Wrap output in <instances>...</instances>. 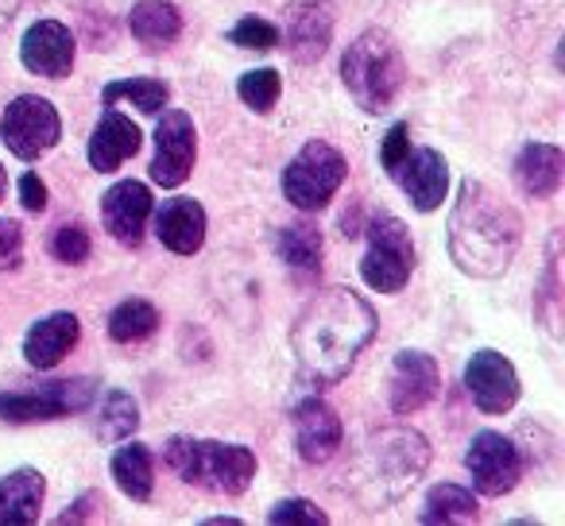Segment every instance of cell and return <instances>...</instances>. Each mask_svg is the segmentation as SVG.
I'll return each instance as SVG.
<instances>
[{
	"label": "cell",
	"instance_id": "obj_1",
	"mask_svg": "<svg viewBox=\"0 0 565 526\" xmlns=\"http://www.w3.org/2000/svg\"><path fill=\"white\" fill-rule=\"evenodd\" d=\"M376 310L349 287H326L302 307L291 330V353L302 376L315 384H338L353 361L376 337Z\"/></svg>",
	"mask_w": 565,
	"mask_h": 526
},
{
	"label": "cell",
	"instance_id": "obj_2",
	"mask_svg": "<svg viewBox=\"0 0 565 526\" xmlns=\"http://www.w3.org/2000/svg\"><path fill=\"white\" fill-rule=\"evenodd\" d=\"M449 256L472 279H495L523 244V217L488 182L465 179L449 210Z\"/></svg>",
	"mask_w": 565,
	"mask_h": 526
},
{
	"label": "cell",
	"instance_id": "obj_3",
	"mask_svg": "<svg viewBox=\"0 0 565 526\" xmlns=\"http://www.w3.org/2000/svg\"><path fill=\"white\" fill-rule=\"evenodd\" d=\"M426 464H430V446L418 430H403V426L380 430L356 464V495L369 511H384L418 484Z\"/></svg>",
	"mask_w": 565,
	"mask_h": 526
},
{
	"label": "cell",
	"instance_id": "obj_4",
	"mask_svg": "<svg viewBox=\"0 0 565 526\" xmlns=\"http://www.w3.org/2000/svg\"><path fill=\"white\" fill-rule=\"evenodd\" d=\"M341 82L364 112H387L407 82V63L392 35L372 28L349 43L345 58H341Z\"/></svg>",
	"mask_w": 565,
	"mask_h": 526
},
{
	"label": "cell",
	"instance_id": "obj_5",
	"mask_svg": "<svg viewBox=\"0 0 565 526\" xmlns=\"http://www.w3.org/2000/svg\"><path fill=\"white\" fill-rule=\"evenodd\" d=\"M163 461L186 484L217 495L248 492L252 476H256V453L248 446H228V441L171 438L163 449Z\"/></svg>",
	"mask_w": 565,
	"mask_h": 526
},
{
	"label": "cell",
	"instance_id": "obj_6",
	"mask_svg": "<svg viewBox=\"0 0 565 526\" xmlns=\"http://www.w3.org/2000/svg\"><path fill=\"white\" fill-rule=\"evenodd\" d=\"M349 167L333 143L326 140H310L299 148V155L287 163L282 171V197L302 213H318L330 205V197L341 190Z\"/></svg>",
	"mask_w": 565,
	"mask_h": 526
},
{
	"label": "cell",
	"instance_id": "obj_7",
	"mask_svg": "<svg viewBox=\"0 0 565 526\" xmlns=\"http://www.w3.org/2000/svg\"><path fill=\"white\" fill-rule=\"evenodd\" d=\"M415 271V240L407 225L392 213L369 221V251L361 259V279L380 294H399Z\"/></svg>",
	"mask_w": 565,
	"mask_h": 526
},
{
	"label": "cell",
	"instance_id": "obj_8",
	"mask_svg": "<svg viewBox=\"0 0 565 526\" xmlns=\"http://www.w3.org/2000/svg\"><path fill=\"white\" fill-rule=\"evenodd\" d=\"M58 136H63V120H58V109L47 97L24 94L17 101H9V109L0 117V140L24 163H35L40 155H47L58 143Z\"/></svg>",
	"mask_w": 565,
	"mask_h": 526
},
{
	"label": "cell",
	"instance_id": "obj_9",
	"mask_svg": "<svg viewBox=\"0 0 565 526\" xmlns=\"http://www.w3.org/2000/svg\"><path fill=\"white\" fill-rule=\"evenodd\" d=\"M94 402V379H51V384L28 387V391L0 395V418L4 422H55V418L78 415Z\"/></svg>",
	"mask_w": 565,
	"mask_h": 526
},
{
	"label": "cell",
	"instance_id": "obj_10",
	"mask_svg": "<svg viewBox=\"0 0 565 526\" xmlns=\"http://www.w3.org/2000/svg\"><path fill=\"white\" fill-rule=\"evenodd\" d=\"M198 159V128L190 112L163 109L156 125V159H151V182L163 190H179L190 179Z\"/></svg>",
	"mask_w": 565,
	"mask_h": 526
},
{
	"label": "cell",
	"instance_id": "obj_11",
	"mask_svg": "<svg viewBox=\"0 0 565 526\" xmlns=\"http://www.w3.org/2000/svg\"><path fill=\"white\" fill-rule=\"evenodd\" d=\"M465 469L472 476V487L480 495H508L511 487L523 476V457H519L515 441L503 438L495 430H480L472 433L469 453H465Z\"/></svg>",
	"mask_w": 565,
	"mask_h": 526
},
{
	"label": "cell",
	"instance_id": "obj_12",
	"mask_svg": "<svg viewBox=\"0 0 565 526\" xmlns=\"http://www.w3.org/2000/svg\"><path fill=\"white\" fill-rule=\"evenodd\" d=\"M465 387H469L480 415H508L519 402V372L495 348L472 353V361L465 364Z\"/></svg>",
	"mask_w": 565,
	"mask_h": 526
},
{
	"label": "cell",
	"instance_id": "obj_13",
	"mask_svg": "<svg viewBox=\"0 0 565 526\" xmlns=\"http://www.w3.org/2000/svg\"><path fill=\"white\" fill-rule=\"evenodd\" d=\"M282 40L295 63H318L333 40V0H291L282 9Z\"/></svg>",
	"mask_w": 565,
	"mask_h": 526
},
{
	"label": "cell",
	"instance_id": "obj_14",
	"mask_svg": "<svg viewBox=\"0 0 565 526\" xmlns=\"http://www.w3.org/2000/svg\"><path fill=\"white\" fill-rule=\"evenodd\" d=\"M151 217V190L136 179H125L102 194V221L109 236L125 248H140L143 225Z\"/></svg>",
	"mask_w": 565,
	"mask_h": 526
},
{
	"label": "cell",
	"instance_id": "obj_15",
	"mask_svg": "<svg viewBox=\"0 0 565 526\" xmlns=\"http://www.w3.org/2000/svg\"><path fill=\"white\" fill-rule=\"evenodd\" d=\"M441 387L438 361L418 348H403L392 361V410L395 415H415L426 402H434Z\"/></svg>",
	"mask_w": 565,
	"mask_h": 526
},
{
	"label": "cell",
	"instance_id": "obj_16",
	"mask_svg": "<svg viewBox=\"0 0 565 526\" xmlns=\"http://www.w3.org/2000/svg\"><path fill=\"white\" fill-rule=\"evenodd\" d=\"M20 63L40 78H66L74 71V35L58 20H40L20 43Z\"/></svg>",
	"mask_w": 565,
	"mask_h": 526
},
{
	"label": "cell",
	"instance_id": "obj_17",
	"mask_svg": "<svg viewBox=\"0 0 565 526\" xmlns=\"http://www.w3.org/2000/svg\"><path fill=\"white\" fill-rule=\"evenodd\" d=\"M392 179L399 182L403 194L411 197V205H415L418 213H434L446 202L449 163L434 148H418V151H407V159L395 167Z\"/></svg>",
	"mask_w": 565,
	"mask_h": 526
},
{
	"label": "cell",
	"instance_id": "obj_18",
	"mask_svg": "<svg viewBox=\"0 0 565 526\" xmlns=\"http://www.w3.org/2000/svg\"><path fill=\"white\" fill-rule=\"evenodd\" d=\"M295 446L307 464H326L341 449V418L330 402L307 399L295 410Z\"/></svg>",
	"mask_w": 565,
	"mask_h": 526
},
{
	"label": "cell",
	"instance_id": "obj_19",
	"mask_svg": "<svg viewBox=\"0 0 565 526\" xmlns=\"http://www.w3.org/2000/svg\"><path fill=\"white\" fill-rule=\"evenodd\" d=\"M140 143H143L140 128H136L125 112L105 109L94 128V136H89V148H86L89 167H94L97 174H113L125 159H132L136 151H140Z\"/></svg>",
	"mask_w": 565,
	"mask_h": 526
},
{
	"label": "cell",
	"instance_id": "obj_20",
	"mask_svg": "<svg viewBox=\"0 0 565 526\" xmlns=\"http://www.w3.org/2000/svg\"><path fill=\"white\" fill-rule=\"evenodd\" d=\"M82 337V322L71 314V310H58V314H47L28 330L24 337V361L32 368L47 372L55 364H63V356L78 345Z\"/></svg>",
	"mask_w": 565,
	"mask_h": 526
},
{
	"label": "cell",
	"instance_id": "obj_21",
	"mask_svg": "<svg viewBox=\"0 0 565 526\" xmlns=\"http://www.w3.org/2000/svg\"><path fill=\"white\" fill-rule=\"evenodd\" d=\"M205 210L194 197H167L156 210V236L163 248L179 251V256H194L205 244Z\"/></svg>",
	"mask_w": 565,
	"mask_h": 526
},
{
	"label": "cell",
	"instance_id": "obj_22",
	"mask_svg": "<svg viewBox=\"0 0 565 526\" xmlns=\"http://www.w3.org/2000/svg\"><path fill=\"white\" fill-rule=\"evenodd\" d=\"M47 480L40 469H17L0 480V526H32L40 523Z\"/></svg>",
	"mask_w": 565,
	"mask_h": 526
},
{
	"label": "cell",
	"instance_id": "obj_23",
	"mask_svg": "<svg viewBox=\"0 0 565 526\" xmlns=\"http://www.w3.org/2000/svg\"><path fill=\"white\" fill-rule=\"evenodd\" d=\"M565 155L554 143H526L515 159V182L531 197H554L562 190Z\"/></svg>",
	"mask_w": 565,
	"mask_h": 526
},
{
	"label": "cell",
	"instance_id": "obj_24",
	"mask_svg": "<svg viewBox=\"0 0 565 526\" xmlns=\"http://www.w3.org/2000/svg\"><path fill=\"white\" fill-rule=\"evenodd\" d=\"M128 32L148 51L171 47L182 32V12L174 9L171 0H140V4L128 12Z\"/></svg>",
	"mask_w": 565,
	"mask_h": 526
},
{
	"label": "cell",
	"instance_id": "obj_25",
	"mask_svg": "<svg viewBox=\"0 0 565 526\" xmlns=\"http://www.w3.org/2000/svg\"><path fill=\"white\" fill-rule=\"evenodd\" d=\"M113 480L117 487L136 503H148L151 492H156V464H151V449L132 441V446H120L113 453V464H109Z\"/></svg>",
	"mask_w": 565,
	"mask_h": 526
},
{
	"label": "cell",
	"instance_id": "obj_26",
	"mask_svg": "<svg viewBox=\"0 0 565 526\" xmlns=\"http://www.w3.org/2000/svg\"><path fill=\"white\" fill-rule=\"evenodd\" d=\"M477 500L461 484H434L426 492V503L418 511V523H472L477 518Z\"/></svg>",
	"mask_w": 565,
	"mask_h": 526
},
{
	"label": "cell",
	"instance_id": "obj_27",
	"mask_svg": "<svg viewBox=\"0 0 565 526\" xmlns=\"http://www.w3.org/2000/svg\"><path fill=\"white\" fill-rule=\"evenodd\" d=\"M159 330V310L148 299H125L109 314V337L117 345H140Z\"/></svg>",
	"mask_w": 565,
	"mask_h": 526
},
{
	"label": "cell",
	"instance_id": "obj_28",
	"mask_svg": "<svg viewBox=\"0 0 565 526\" xmlns=\"http://www.w3.org/2000/svg\"><path fill=\"white\" fill-rule=\"evenodd\" d=\"M279 259L299 271H318L322 264V233L310 221H295L279 233Z\"/></svg>",
	"mask_w": 565,
	"mask_h": 526
},
{
	"label": "cell",
	"instance_id": "obj_29",
	"mask_svg": "<svg viewBox=\"0 0 565 526\" xmlns=\"http://www.w3.org/2000/svg\"><path fill=\"white\" fill-rule=\"evenodd\" d=\"M105 105L117 101H132L140 112H163L167 101H171V86L159 78H128V82H109L102 94Z\"/></svg>",
	"mask_w": 565,
	"mask_h": 526
},
{
	"label": "cell",
	"instance_id": "obj_30",
	"mask_svg": "<svg viewBox=\"0 0 565 526\" xmlns=\"http://www.w3.org/2000/svg\"><path fill=\"white\" fill-rule=\"evenodd\" d=\"M140 426V407H136L132 395L125 391H109L102 399V418H97V430H102L105 441H125L136 433Z\"/></svg>",
	"mask_w": 565,
	"mask_h": 526
},
{
	"label": "cell",
	"instance_id": "obj_31",
	"mask_svg": "<svg viewBox=\"0 0 565 526\" xmlns=\"http://www.w3.org/2000/svg\"><path fill=\"white\" fill-rule=\"evenodd\" d=\"M279 94H282V78H279V71H271V66L241 74V82H236V97H241L252 112H259V117L275 109Z\"/></svg>",
	"mask_w": 565,
	"mask_h": 526
},
{
	"label": "cell",
	"instance_id": "obj_32",
	"mask_svg": "<svg viewBox=\"0 0 565 526\" xmlns=\"http://www.w3.org/2000/svg\"><path fill=\"white\" fill-rule=\"evenodd\" d=\"M89 248H94V244H89V233L78 225V221H74V225H63L55 233V240H51V251H55V259H58V264H71V268L86 264Z\"/></svg>",
	"mask_w": 565,
	"mask_h": 526
},
{
	"label": "cell",
	"instance_id": "obj_33",
	"mask_svg": "<svg viewBox=\"0 0 565 526\" xmlns=\"http://www.w3.org/2000/svg\"><path fill=\"white\" fill-rule=\"evenodd\" d=\"M228 43H236V47H244V51H271L275 43H279V28L259 17H244L241 24L228 32Z\"/></svg>",
	"mask_w": 565,
	"mask_h": 526
},
{
	"label": "cell",
	"instance_id": "obj_34",
	"mask_svg": "<svg viewBox=\"0 0 565 526\" xmlns=\"http://www.w3.org/2000/svg\"><path fill=\"white\" fill-rule=\"evenodd\" d=\"M267 523L282 526V523H302V526H326L330 523V515H326L318 503L310 500H282L271 507V515H267Z\"/></svg>",
	"mask_w": 565,
	"mask_h": 526
},
{
	"label": "cell",
	"instance_id": "obj_35",
	"mask_svg": "<svg viewBox=\"0 0 565 526\" xmlns=\"http://www.w3.org/2000/svg\"><path fill=\"white\" fill-rule=\"evenodd\" d=\"M407 151H411V125L407 120H395V125L387 128L384 143H380V163H384V171L395 174V167L407 159Z\"/></svg>",
	"mask_w": 565,
	"mask_h": 526
},
{
	"label": "cell",
	"instance_id": "obj_36",
	"mask_svg": "<svg viewBox=\"0 0 565 526\" xmlns=\"http://www.w3.org/2000/svg\"><path fill=\"white\" fill-rule=\"evenodd\" d=\"M24 264V228L20 221H0V271H17Z\"/></svg>",
	"mask_w": 565,
	"mask_h": 526
},
{
	"label": "cell",
	"instance_id": "obj_37",
	"mask_svg": "<svg viewBox=\"0 0 565 526\" xmlns=\"http://www.w3.org/2000/svg\"><path fill=\"white\" fill-rule=\"evenodd\" d=\"M20 205H24L28 213H43L47 210V182L40 179L35 171H28V174H20Z\"/></svg>",
	"mask_w": 565,
	"mask_h": 526
},
{
	"label": "cell",
	"instance_id": "obj_38",
	"mask_svg": "<svg viewBox=\"0 0 565 526\" xmlns=\"http://www.w3.org/2000/svg\"><path fill=\"white\" fill-rule=\"evenodd\" d=\"M105 503H102V495L97 492H86V495H78V500L71 503V511H63V515H58V523H82V518H94L97 511H102Z\"/></svg>",
	"mask_w": 565,
	"mask_h": 526
},
{
	"label": "cell",
	"instance_id": "obj_39",
	"mask_svg": "<svg viewBox=\"0 0 565 526\" xmlns=\"http://www.w3.org/2000/svg\"><path fill=\"white\" fill-rule=\"evenodd\" d=\"M4 190H9V174H4V167H0V202H4Z\"/></svg>",
	"mask_w": 565,
	"mask_h": 526
}]
</instances>
